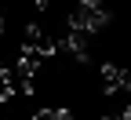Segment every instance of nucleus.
Returning a JSON list of instances; mask_svg holds the SVG:
<instances>
[{
    "mask_svg": "<svg viewBox=\"0 0 131 120\" xmlns=\"http://www.w3.org/2000/svg\"><path fill=\"white\" fill-rule=\"evenodd\" d=\"M106 26H109V11L102 0H80L69 11V29H77V33H98Z\"/></svg>",
    "mask_w": 131,
    "mask_h": 120,
    "instance_id": "f257e3e1",
    "label": "nucleus"
},
{
    "mask_svg": "<svg viewBox=\"0 0 131 120\" xmlns=\"http://www.w3.org/2000/svg\"><path fill=\"white\" fill-rule=\"evenodd\" d=\"M0 84H4L7 95H33V84H37V77H29L18 62H11L0 69Z\"/></svg>",
    "mask_w": 131,
    "mask_h": 120,
    "instance_id": "f03ea898",
    "label": "nucleus"
},
{
    "mask_svg": "<svg viewBox=\"0 0 131 120\" xmlns=\"http://www.w3.org/2000/svg\"><path fill=\"white\" fill-rule=\"evenodd\" d=\"M22 47L37 51L40 58H51L55 51H58V40L51 37V33H44L40 26H29V29H26V37H22Z\"/></svg>",
    "mask_w": 131,
    "mask_h": 120,
    "instance_id": "7ed1b4c3",
    "label": "nucleus"
},
{
    "mask_svg": "<svg viewBox=\"0 0 131 120\" xmlns=\"http://www.w3.org/2000/svg\"><path fill=\"white\" fill-rule=\"evenodd\" d=\"M102 88H106V95H120V91H127V88H131L127 69H124V66H117V62H106V66H102Z\"/></svg>",
    "mask_w": 131,
    "mask_h": 120,
    "instance_id": "20e7f679",
    "label": "nucleus"
},
{
    "mask_svg": "<svg viewBox=\"0 0 131 120\" xmlns=\"http://www.w3.org/2000/svg\"><path fill=\"white\" fill-rule=\"evenodd\" d=\"M58 47H69V55H73L77 62H88V58H91V33L69 29V33H66V40H62Z\"/></svg>",
    "mask_w": 131,
    "mask_h": 120,
    "instance_id": "39448f33",
    "label": "nucleus"
},
{
    "mask_svg": "<svg viewBox=\"0 0 131 120\" xmlns=\"http://www.w3.org/2000/svg\"><path fill=\"white\" fill-rule=\"evenodd\" d=\"M18 66L29 73V77H37V69H40V55L37 51H29V47H22V55H18Z\"/></svg>",
    "mask_w": 131,
    "mask_h": 120,
    "instance_id": "423d86ee",
    "label": "nucleus"
},
{
    "mask_svg": "<svg viewBox=\"0 0 131 120\" xmlns=\"http://www.w3.org/2000/svg\"><path fill=\"white\" fill-rule=\"evenodd\" d=\"M102 120H131V109H127V106H124V113H106V116H102Z\"/></svg>",
    "mask_w": 131,
    "mask_h": 120,
    "instance_id": "0eeeda50",
    "label": "nucleus"
},
{
    "mask_svg": "<svg viewBox=\"0 0 131 120\" xmlns=\"http://www.w3.org/2000/svg\"><path fill=\"white\" fill-rule=\"evenodd\" d=\"M33 120H55V109H37V113H33Z\"/></svg>",
    "mask_w": 131,
    "mask_h": 120,
    "instance_id": "6e6552de",
    "label": "nucleus"
},
{
    "mask_svg": "<svg viewBox=\"0 0 131 120\" xmlns=\"http://www.w3.org/2000/svg\"><path fill=\"white\" fill-rule=\"evenodd\" d=\"M55 120H73V113L69 109H55Z\"/></svg>",
    "mask_w": 131,
    "mask_h": 120,
    "instance_id": "1a4fd4ad",
    "label": "nucleus"
},
{
    "mask_svg": "<svg viewBox=\"0 0 131 120\" xmlns=\"http://www.w3.org/2000/svg\"><path fill=\"white\" fill-rule=\"evenodd\" d=\"M47 4H51V0H37V7H47Z\"/></svg>",
    "mask_w": 131,
    "mask_h": 120,
    "instance_id": "9d476101",
    "label": "nucleus"
},
{
    "mask_svg": "<svg viewBox=\"0 0 131 120\" xmlns=\"http://www.w3.org/2000/svg\"><path fill=\"white\" fill-rule=\"evenodd\" d=\"M0 33H4V11H0Z\"/></svg>",
    "mask_w": 131,
    "mask_h": 120,
    "instance_id": "9b49d317",
    "label": "nucleus"
},
{
    "mask_svg": "<svg viewBox=\"0 0 131 120\" xmlns=\"http://www.w3.org/2000/svg\"><path fill=\"white\" fill-rule=\"evenodd\" d=\"M0 69H4V62H0Z\"/></svg>",
    "mask_w": 131,
    "mask_h": 120,
    "instance_id": "f8f14e48",
    "label": "nucleus"
}]
</instances>
